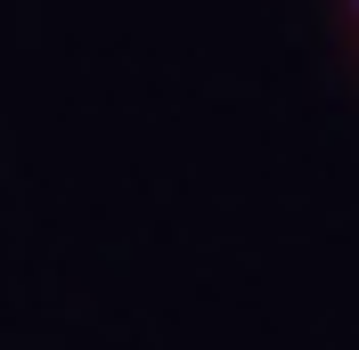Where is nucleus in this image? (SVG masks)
<instances>
[{"label":"nucleus","mask_w":359,"mask_h":350,"mask_svg":"<svg viewBox=\"0 0 359 350\" xmlns=\"http://www.w3.org/2000/svg\"><path fill=\"white\" fill-rule=\"evenodd\" d=\"M351 8H359V0H351Z\"/></svg>","instance_id":"1"}]
</instances>
